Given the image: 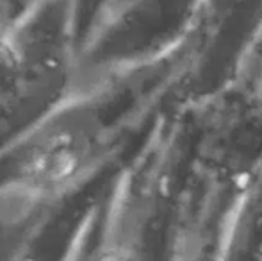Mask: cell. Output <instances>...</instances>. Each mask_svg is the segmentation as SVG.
Masks as SVG:
<instances>
[{"instance_id":"obj_1","label":"cell","mask_w":262,"mask_h":261,"mask_svg":"<svg viewBox=\"0 0 262 261\" xmlns=\"http://www.w3.org/2000/svg\"><path fill=\"white\" fill-rule=\"evenodd\" d=\"M100 154V132L84 109H54L20 142L14 192L47 200L75 188Z\"/></svg>"},{"instance_id":"obj_2","label":"cell","mask_w":262,"mask_h":261,"mask_svg":"<svg viewBox=\"0 0 262 261\" xmlns=\"http://www.w3.org/2000/svg\"><path fill=\"white\" fill-rule=\"evenodd\" d=\"M27 54L0 13V113L20 111L29 86L36 81Z\"/></svg>"},{"instance_id":"obj_3","label":"cell","mask_w":262,"mask_h":261,"mask_svg":"<svg viewBox=\"0 0 262 261\" xmlns=\"http://www.w3.org/2000/svg\"><path fill=\"white\" fill-rule=\"evenodd\" d=\"M98 261H128V259L121 258V256H118V254H109V256H102Z\"/></svg>"}]
</instances>
